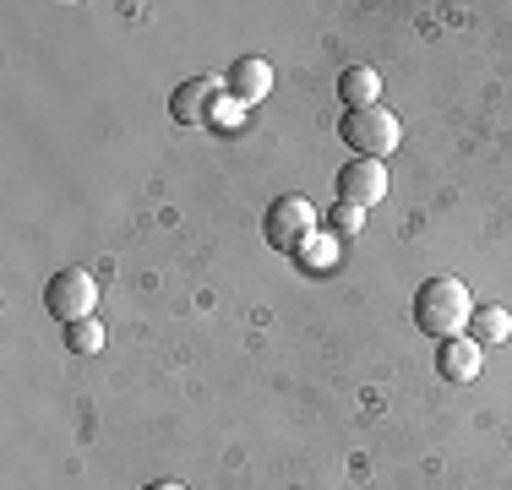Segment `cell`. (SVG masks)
<instances>
[{"label": "cell", "instance_id": "obj_3", "mask_svg": "<svg viewBox=\"0 0 512 490\" xmlns=\"http://www.w3.org/2000/svg\"><path fill=\"white\" fill-rule=\"evenodd\" d=\"M262 235H267L273 251L300 256L316 235V207L306 202V196H278V202L267 207V218H262Z\"/></svg>", "mask_w": 512, "mask_h": 490}, {"label": "cell", "instance_id": "obj_10", "mask_svg": "<svg viewBox=\"0 0 512 490\" xmlns=\"http://www.w3.org/2000/svg\"><path fill=\"white\" fill-rule=\"evenodd\" d=\"M469 333H474V343H507L512 338V316L502 311V305H474Z\"/></svg>", "mask_w": 512, "mask_h": 490}, {"label": "cell", "instance_id": "obj_6", "mask_svg": "<svg viewBox=\"0 0 512 490\" xmlns=\"http://www.w3.org/2000/svg\"><path fill=\"white\" fill-rule=\"evenodd\" d=\"M213 109H218V82L213 77L180 82L175 98H169V115H175L180 126H207V120H213Z\"/></svg>", "mask_w": 512, "mask_h": 490}, {"label": "cell", "instance_id": "obj_12", "mask_svg": "<svg viewBox=\"0 0 512 490\" xmlns=\"http://www.w3.org/2000/svg\"><path fill=\"white\" fill-rule=\"evenodd\" d=\"M360 224H365L360 207H349V202H338V207H333V229H338V235H355Z\"/></svg>", "mask_w": 512, "mask_h": 490}, {"label": "cell", "instance_id": "obj_7", "mask_svg": "<svg viewBox=\"0 0 512 490\" xmlns=\"http://www.w3.org/2000/svg\"><path fill=\"white\" fill-rule=\"evenodd\" d=\"M224 82H229V98H235V104H262V98L273 93V66H267L262 55H240Z\"/></svg>", "mask_w": 512, "mask_h": 490}, {"label": "cell", "instance_id": "obj_1", "mask_svg": "<svg viewBox=\"0 0 512 490\" xmlns=\"http://www.w3.org/2000/svg\"><path fill=\"white\" fill-rule=\"evenodd\" d=\"M469 316H474V294L463 289L453 273L425 278L420 294H414V327L431 333L436 343H442V338H463V333H469Z\"/></svg>", "mask_w": 512, "mask_h": 490}, {"label": "cell", "instance_id": "obj_8", "mask_svg": "<svg viewBox=\"0 0 512 490\" xmlns=\"http://www.w3.org/2000/svg\"><path fill=\"white\" fill-rule=\"evenodd\" d=\"M436 371H442V382H474V376H480V343H474L469 333L442 338V349H436Z\"/></svg>", "mask_w": 512, "mask_h": 490}, {"label": "cell", "instance_id": "obj_2", "mask_svg": "<svg viewBox=\"0 0 512 490\" xmlns=\"http://www.w3.org/2000/svg\"><path fill=\"white\" fill-rule=\"evenodd\" d=\"M338 137L355 147V158H387L398 142H404V126H398L393 109H349L344 126H338Z\"/></svg>", "mask_w": 512, "mask_h": 490}, {"label": "cell", "instance_id": "obj_11", "mask_svg": "<svg viewBox=\"0 0 512 490\" xmlns=\"http://www.w3.org/2000/svg\"><path fill=\"white\" fill-rule=\"evenodd\" d=\"M60 333H66V349L77 354V360H88V354L104 349V322H99V316H88V322H71V327H60Z\"/></svg>", "mask_w": 512, "mask_h": 490}, {"label": "cell", "instance_id": "obj_9", "mask_svg": "<svg viewBox=\"0 0 512 490\" xmlns=\"http://www.w3.org/2000/svg\"><path fill=\"white\" fill-rule=\"evenodd\" d=\"M338 98H344V109H376V98H382V71L349 66L344 77H338Z\"/></svg>", "mask_w": 512, "mask_h": 490}, {"label": "cell", "instance_id": "obj_13", "mask_svg": "<svg viewBox=\"0 0 512 490\" xmlns=\"http://www.w3.org/2000/svg\"><path fill=\"white\" fill-rule=\"evenodd\" d=\"M148 490H186V485H180V480H153Z\"/></svg>", "mask_w": 512, "mask_h": 490}, {"label": "cell", "instance_id": "obj_5", "mask_svg": "<svg viewBox=\"0 0 512 490\" xmlns=\"http://www.w3.org/2000/svg\"><path fill=\"white\" fill-rule=\"evenodd\" d=\"M387 196V169H382V158H349L344 169H338V202H349V207H376Z\"/></svg>", "mask_w": 512, "mask_h": 490}, {"label": "cell", "instance_id": "obj_4", "mask_svg": "<svg viewBox=\"0 0 512 490\" xmlns=\"http://www.w3.org/2000/svg\"><path fill=\"white\" fill-rule=\"evenodd\" d=\"M44 311H50L60 327L88 322V316L99 311V284H93V273H82V267H66V273H55L50 289H44Z\"/></svg>", "mask_w": 512, "mask_h": 490}]
</instances>
